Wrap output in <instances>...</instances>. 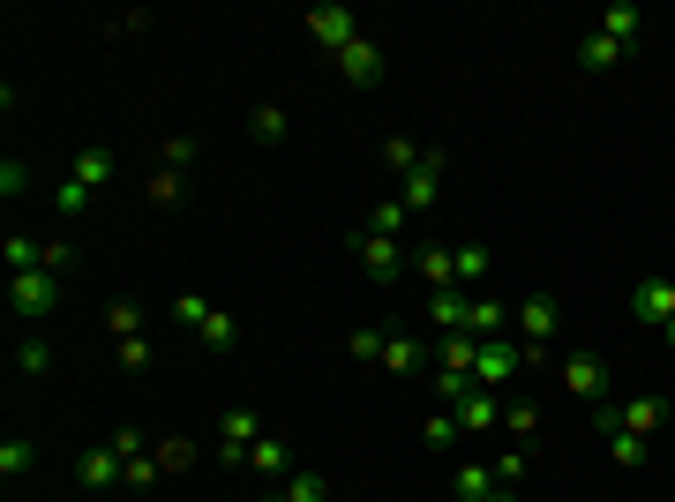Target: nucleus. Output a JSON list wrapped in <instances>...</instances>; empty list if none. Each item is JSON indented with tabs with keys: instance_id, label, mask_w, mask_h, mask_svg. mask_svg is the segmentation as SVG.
I'll use <instances>...</instances> for the list:
<instances>
[{
	"instance_id": "nucleus-1",
	"label": "nucleus",
	"mask_w": 675,
	"mask_h": 502,
	"mask_svg": "<svg viewBox=\"0 0 675 502\" xmlns=\"http://www.w3.org/2000/svg\"><path fill=\"white\" fill-rule=\"evenodd\" d=\"M173 315H180L188 331L203 337L211 353H233V345H241V323H233L225 308H211V300H203V293H180V300H173Z\"/></svg>"
},
{
	"instance_id": "nucleus-2",
	"label": "nucleus",
	"mask_w": 675,
	"mask_h": 502,
	"mask_svg": "<svg viewBox=\"0 0 675 502\" xmlns=\"http://www.w3.org/2000/svg\"><path fill=\"white\" fill-rule=\"evenodd\" d=\"M8 300H15L23 323H45V315L60 308V270H15V278H8Z\"/></svg>"
},
{
	"instance_id": "nucleus-3",
	"label": "nucleus",
	"mask_w": 675,
	"mask_h": 502,
	"mask_svg": "<svg viewBox=\"0 0 675 502\" xmlns=\"http://www.w3.org/2000/svg\"><path fill=\"white\" fill-rule=\"evenodd\" d=\"M308 38L323 45V53H345V45L361 38V15L345 0H323V8H308Z\"/></svg>"
},
{
	"instance_id": "nucleus-4",
	"label": "nucleus",
	"mask_w": 675,
	"mask_h": 502,
	"mask_svg": "<svg viewBox=\"0 0 675 502\" xmlns=\"http://www.w3.org/2000/svg\"><path fill=\"white\" fill-rule=\"evenodd\" d=\"M555 323H563V315H555V300H549V293H533L525 308H518V315H510V331L525 337V368L541 360V345L555 337Z\"/></svg>"
},
{
	"instance_id": "nucleus-5",
	"label": "nucleus",
	"mask_w": 675,
	"mask_h": 502,
	"mask_svg": "<svg viewBox=\"0 0 675 502\" xmlns=\"http://www.w3.org/2000/svg\"><path fill=\"white\" fill-rule=\"evenodd\" d=\"M518 376H525V345L488 337V345H480V360H473V382H480V390H496V382H518Z\"/></svg>"
},
{
	"instance_id": "nucleus-6",
	"label": "nucleus",
	"mask_w": 675,
	"mask_h": 502,
	"mask_svg": "<svg viewBox=\"0 0 675 502\" xmlns=\"http://www.w3.org/2000/svg\"><path fill=\"white\" fill-rule=\"evenodd\" d=\"M563 390L586 398V405H608V360H600V353H571V360H563Z\"/></svg>"
},
{
	"instance_id": "nucleus-7",
	"label": "nucleus",
	"mask_w": 675,
	"mask_h": 502,
	"mask_svg": "<svg viewBox=\"0 0 675 502\" xmlns=\"http://www.w3.org/2000/svg\"><path fill=\"white\" fill-rule=\"evenodd\" d=\"M255 443H263V435H255V413H248V405H225V413H218V458L241 465Z\"/></svg>"
},
{
	"instance_id": "nucleus-8",
	"label": "nucleus",
	"mask_w": 675,
	"mask_h": 502,
	"mask_svg": "<svg viewBox=\"0 0 675 502\" xmlns=\"http://www.w3.org/2000/svg\"><path fill=\"white\" fill-rule=\"evenodd\" d=\"M631 315H638V323H668V315H675V278L645 270V278L631 286Z\"/></svg>"
},
{
	"instance_id": "nucleus-9",
	"label": "nucleus",
	"mask_w": 675,
	"mask_h": 502,
	"mask_svg": "<svg viewBox=\"0 0 675 502\" xmlns=\"http://www.w3.org/2000/svg\"><path fill=\"white\" fill-rule=\"evenodd\" d=\"M331 60H338V76H345V83H383V45L368 38V31L345 45V53H331Z\"/></svg>"
},
{
	"instance_id": "nucleus-10",
	"label": "nucleus",
	"mask_w": 675,
	"mask_h": 502,
	"mask_svg": "<svg viewBox=\"0 0 675 502\" xmlns=\"http://www.w3.org/2000/svg\"><path fill=\"white\" fill-rule=\"evenodd\" d=\"M353 248H361V270H368L376 286H390V278L406 270V255H398V241H383V233H353Z\"/></svg>"
},
{
	"instance_id": "nucleus-11",
	"label": "nucleus",
	"mask_w": 675,
	"mask_h": 502,
	"mask_svg": "<svg viewBox=\"0 0 675 502\" xmlns=\"http://www.w3.org/2000/svg\"><path fill=\"white\" fill-rule=\"evenodd\" d=\"M435 180H443V150H435V143H428V158L413 172H406V188H398V203L406 210H428L435 203Z\"/></svg>"
},
{
	"instance_id": "nucleus-12",
	"label": "nucleus",
	"mask_w": 675,
	"mask_h": 502,
	"mask_svg": "<svg viewBox=\"0 0 675 502\" xmlns=\"http://www.w3.org/2000/svg\"><path fill=\"white\" fill-rule=\"evenodd\" d=\"M504 331H510V308H504V300H488V293H473V308H465V337L488 345V337H504Z\"/></svg>"
},
{
	"instance_id": "nucleus-13",
	"label": "nucleus",
	"mask_w": 675,
	"mask_h": 502,
	"mask_svg": "<svg viewBox=\"0 0 675 502\" xmlns=\"http://www.w3.org/2000/svg\"><path fill=\"white\" fill-rule=\"evenodd\" d=\"M661 420H668V405H661L653 390H645V398H623V405H616V427H631V435H645V443L661 435Z\"/></svg>"
},
{
	"instance_id": "nucleus-14",
	"label": "nucleus",
	"mask_w": 675,
	"mask_h": 502,
	"mask_svg": "<svg viewBox=\"0 0 675 502\" xmlns=\"http://www.w3.org/2000/svg\"><path fill=\"white\" fill-rule=\"evenodd\" d=\"M458 413V427L465 435H488V427H504V405H496V390H473L465 405H451Z\"/></svg>"
},
{
	"instance_id": "nucleus-15",
	"label": "nucleus",
	"mask_w": 675,
	"mask_h": 502,
	"mask_svg": "<svg viewBox=\"0 0 675 502\" xmlns=\"http://www.w3.org/2000/svg\"><path fill=\"white\" fill-rule=\"evenodd\" d=\"M113 172H121V158H113L106 143H90V150H76V172H68V180H84L90 196H98V188H106Z\"/></svg>"
},
{
	"instance_id": "nucleus-16",
	"label": "nucleus",
	"mask_w": 675,
	"mask_h": 502,
	"mask_svg": "<svg viewBox=\"0 0 675 502\" xmlns=\"http://www.w3.org/2000/svg\"><path fill=\"white\" fill-rule=\"evenodd\" d=\"M76 472H84V488H113V480H128V465H121V450H113V443L84 450V465H76Z\"/></svg>"
},
{
	"instance_id": "nucleus-17",
	"label": "nucleus",
	"mask_w": 675,
	"mask_h": 502,
	"mask_svg": "<svg viewBox=\"0 0 675 502\" xmlns=\"http://www.w3.org/2000/svg\"><path fill=\"white\" fill-rule=\"evenodd\" d=\"M413 270L428 278V293H451V286H458V255H451V248H421V255H413Z\"/></svg>"
},
{
	"instance_id": "nucleus-18",
	"label": "nucleus",
	"mask_w": 675,
	"mask_h": 502,
	"mask_svg": "<svg viewBox=\"0 0 675 502\" xmlns=\"http://www.w3.org/2000/svg\"><path fill=\"white\" fill-rule=\"evenodd\" d=\"M473 360H480V345H473L465 331H443V345H435V368H443V376H473Z\"/></svg>"
},
{
	"instance_id": "nucleus-19",
	"label": "nucleus",
	"mask_w": 675,
	"mask_h": 502,
	"mask_svg": "<svg viewBox=\"0 0 675 502\" xmlns=\"http://www.w3.org/2000/svg\"><path fill=\"white\" fill-rule=\"evenodd\" d=\"M421 443H428V450H443V458H451V450H458V443H465L458 413H451V405H435V413L421 420Z\"/></svg>"
},
{
	"instance_id": "nucleus-20",
	"label": "nucleus",
	"mask_w": 675,
	"mask_h": 502,
	"mask_svg": "<svg viewBox=\"0 0 675 502\" xmlns=\"http://www.w3.org/2000/svg\"><path fill=\"white\" fill-rule=\"evenodd\" d=\"M465 308H473V293H465V286H451V293H428V323H435V331H465Z\"/></svg>"
},
{
	"instance_id": "nucleus-21",
	"label": "nucleus",
	"mask_w": 675,
	"mask_h": 502,
	"mask_svg": "<svg viewBox=\"0 0 675 502\" xmlns=\"http://www.w3.org/2000/svg\"><path fill=\"white\" fill-rule=\"evenodd\" d=\"M451 255H458V286H465V293H480L488 270H496V255L480 248V241H465V248H451Z\"/></svg>"
},
{
	"instance_id": "nucleus-22",
	"label": "nucleus",
	"mask_w": 675,
	"mask_h": 502,
	"mask_svg": "<svg viewBox=\"0 0 675 502\" xmlns=\"http://www.w3.org/2000/svg\"><path fill=\"white\" fill-rule=\"evenodd\" d=\"M451 488H458V502H488V495H496V465H473V458H465L458 472H451Z\"/></svg>"
},
{
	"instance_id": "nucleus-23",
	"label": "nucleus",
	"mask_w": 675,
	"mask_h": 502,
	"mask_svg": "<svg viewBox=\"0 0 675 502\" xmlns=\"http://www.w3.org/2000/svg\"><path fill=\"white\" fill-rule=\"evenodd\" d=\"M421 360H428V345H421V337H406V331H398V337H383V368H390V376H413Z\"/></svg>"
},
{
	"instance_id": "nucleus-24",
	"label": "nucleus",
	"mask_w": 675,
	"mask_h": 502,
	"mask_svg": "<svg viewBox=\"0 0 675 502\" xmlns=\"http://www.w3.org/2000/svg\"><path fill=\"white\" fill-rule=\"evenodd\" d=\"M638 23H645V15H638L631 0H616V8L600 15V38H616V45H623V53H631V45H638Z\"/></svg>"
},
{
	"instance_id": "nucleus-25",
	"label": "nucleus",
	"mask_w": 675,
	"mask_h": 502,
	"mask_svg": "<svg viewBox=\"0 0 675 502\" xmlns=\"http://www.w3.org/2000/svg\"><path fill=\"white\" fill-rule=\"evenodd\" d=\"M623 60H631V53H623L616 38H600V31L578 45V68H593V76H608V68H623Z\"/></svg>"
},
{
	"instance_id": "nucleus-26",
	"label": "nucleus",
	"mask_w": 675,
	"mask_h": 502,
	"mask_svg": "<svg viewBox=\"0 0 675 502\" xmlns=\"http://www.w3.org/2000/svg\"><path fill=\"white\" fill-rule=\"evenodd\" d=\"M143 196H151L158 210H180V196H188V172H166V166H158L151 180H143Z\"/></svg>"
},
{
	"instance_id": "nucleus-27",
	"label": "nucleus",
	"mask_w": 675,
	"mask_h": 502,
	"mask_svg": "<svg viewBox=\"0 0 675 502\" xmlns=\"http://www.w3.org/2000/svg\"><path fill=\"white\" fill-rule=\"evenodd\" d=\"M31 465H38V443H23V435H8V443H0V480H23Z\"/></svg>"
},
{
	"instance_id": "nucleus-28",
	"label": "nucleus",
	"mask_w": 675,
	"mask_h": 502,
	"mask_svg": "<svg viewBox=\"0 0 675 502\" xmlns=\"http://www.w3.org/2000/svg\"><path fill=\"white\" fill-rule=\"evenodd\" d=\"M106 331H113V345H121V337H143V308H135V300H106Z\"/></svg>"
},
{
	"instance_id": "nucleus-29",
	"label": "nucleus",
	"mask_w": 675,
	"mask_h": 502,
	"mask_svg": "<svg viewBox=\"0 0 675 502\" xmlns=\"http://www.w3.org/2000/svg\"><path fill=\"white\" fill-rule=\"evenodd\" d=\"M151 458H158V472H188V465H196V443H188V435H158Z\"/></svg>"
},
{
	"instance_id": "nucleus-30",
	"label": "nucleus",
	"mask_w": 675,
	"mask_h": 502,
	"mask_svg": "<svg viewBox=\"0 0 675 502\" xmlns=\"http://www.w3.org/2000/svg\"><path fill=\"white\" fill-rule=\"evenodd\" d=\"M428 158V143H413V135H390V143H383V166L390 172H413Z\"/></svg>"
},
{
	"instance_id": "nucleus-31",
	"label": "nucleus",
	"mask_w": 675,
	"mask_h": 502,
	"mask_svg": "<svg viewBox=\"0 0 675 502\" xmlns=\"http://www.w3.org/2000/svg\"><path fill=\"white\" fill-rule=\"evenodd\" d=\"M248 458H255V472H270V480H294V450H286V443H255Z\"/></svg>"
},
{
	"instance_id": "nucleus-32",
	"label": "nucleus",
	"mask_w": 675,
	"mask_h": 502,
	"mask_svg": "<svg viewBox=\"0 0 675 502\" xmlns=\"http://www.w3.org/2000/svg\"><path fill=\"white\" fill-rule=\"evenodd\" d=\"M248 127H255V143H286V127H294V121H286V105H255Z\"/></svg>"
},
{
	"instance_id": "nucleus-33",
	"label": "nucleus",
	"mask_w": 675,
	"mask_h": 502,
	"mask_svg": "<svg viewBox=\"0 0 675 502\" xmlns=\"http://www.w3.org/2000/svg\"><path fill=\"white\" fill-rule=\"evenodd\" d=\"M533 427H541V413H533V398H510V405H504V435H510V443H525Z\"/></svg>"
},
{
	"instance_id": "nucleus-34",
	"label": "nucleus",
	"mask_w": 675,
	"mask_h": 502,
	"mask_svg": "<svg viewBox=\"0 0 675 502\" xmlns=\"http://www.w3.org/2000/svg\"><path fill=\"white\" fill-rule=\"evenodd\" d=\"M278 495H286V502H331V480H323V472H294Z\"/></svg>"
},
{
	"instance_id": "nucleus-35",
	"label": "nucleus",
	"mask_w": 675,
	"mask_h": 502,
	"mask_svg": "<svg viewBox=\"0 0 675 502\" xmlns=\"http://www.w3.org/2000/svg\"><path fill=\"white\" fill-rule=\"evenodd\" d=\"M406 217H413V210H406L398 196H390V203H376V217H368V233H383V241H398V233H406Z\"/></svg>"
},
{
	"instance_id": "nucleus-36",
	"label": "nucleus",
	"mask_w": 675,
	"mask_h": 502,
	"mask_svg": "<svg viewBox=\"0 0 675 502\" xmlns=\"http://www.w3.org/2000/svg\"><path fill=\"white\" fill-rule=\"evenodd\" d=\"M0 255H8L15 270H38V263H45V241H31V233H8V248H0Z\"/></svg>"
},
{
	"instance_id": "nucleus-37",
	"label": "nucleus",
	"mask_w": 675,
	"mask_h": 502,
	"mask_svg": "<svg viewBox=\"0 0 675 502\" xmlns=\"http://www.w3.org/2000/svg\"><path fill=\"white\" fill-rule=\"evenodd\" d=\"M608 450H616V465H623V472H638V465H645V435L616 427V435H608Z\"/></svg>"
},
{
	"instance_id": "nucleus-38",
	"label": "nucleus",
	"mask_w": 675,
	"mask_h": 502,
	"mask_svg": "<svg viewBox=\"0 0 675 502\" xmlns=\"http://www.w3.org/2000/svg\"><path fill=\"white\" fill-rule=\"evenodd\" d=\"M15 368H23V376H45V368H53V345H45V337H23V345H15Z\"/></svg>"
},
{
	"instance_id": "nucleus-39",
	"label": "nucleus",
	"mask_w": 675,
	"mask_h": 502,
	"mask_svg": "<svg viewBox=\"0 0 675 502\" xmlns=\"http://www.w3.org/2000/svg\"><path fill=\"white\" fill-rule=\"evenodd\" d=\"M158 166H166V172H188V166H196V143H188V135H166V143H158Z\"/></svg>"
},
{
	"instance_id": "nucleus-40",
	"label": "nucleus",
	"mask_w": 675,
	"mask_h": 502,
	"mask_svg": "<svg viewBox=\"0 0 675 502\" xmlns=\"http://www.w3.org/2000/svg\"><path fill=\"white\" fill-rule=\"evenodd\" d=\"M53 210H60V217H84V210H90V188H84V180H60V188H53Z\"/></svg>"
},
{
	"instance_id": "nucleus-41",
	"label": "nucleus",
	"mask_w": 675,
	"mask_h": 502,
	"mask_svg": "<svg viewBox=\"0 0 675 502\" xmlns=\"http://www.w3.org/2000/svg\"><path fill=\"white\" fill-rule=\"evenodd\" d=\"M113 353H121V368H128V376H143V368H151V337H121Z\"/></svg>"
},
{
	"instance_id": "nucleus-42",
	"label": "nucleus",
	"mask_w": 675,
	"mask_h": 502,
	"mask_svg": "<svg viewBox=\"0 0 675 502\" xmlns=\"http://www.w3.org/2000/svg\"><path fill=\"white\" fill-rule=\"evenodd\" d=\"M31 188V172H23V158H0V196H23Z\"/></svg>"
},
{
	"instance_id": "nucleus-43",
	"label": "nucleus",
	"mask_w": 675,
	"mask_h": 502,
	"mask_svg": "<svg viewBox=\"0 0 675 502\" xmlns=\"http://www.w3.org/2000/svg\"><path fill=\"white\" fill-rule=\"evenodd\" d=\"M151 480H166V472H158V458H151V450H143V458H128V488H151Z\"/></svg>"
},
{
	"instance_id": "nucleus-44",
	"label": "nucleus",
	"mask_w": 675,
	"mask_h": 502,
	"mask_svg": "<svg viewBox=\"0 0 675 502\" xmlns=\"http://www.w3.org/2000/svg\"><path fill=\"white\" fill-rule=\"evenodd\" d=\"M345 345H353V360H383V331H353Z\"/></svg>"
},
{
	"instance_id": "nucleus-45",
	"label": "nucleus",
	"mask_w": 675,
	"mask_h": 502,
	"mask_svg": "<svg viewBox=\"0 0 675 502\" xmlns=\"http://www.w3.org/2000/svg\"><path fill=\"white\" fill-rule=\"evenodd\" d=\"M518 472H525V450H504L496 458V488H518Z\"/></svg>"
},
{
	"instance_id": "nucleus-46",
	"label": "nucleus",
	"mask_w": 675,
	"mask_h": 502,
	"mask_svg": "<svg viewBox=\"0 0 675 502\" xmlns=\"http://www.w3.org/2000/svg\"><path fill=\"white\" fill-rule=\"evenodd\" d=\"M68 263H76V248H68V241H45V263H38V270H60V278H68Z\"/></svg>"
},
{
	"instance_id": "nucleus-47",
	"label": "nucleus",
	"mask_w": 675,
	"mask_h": 502,
	"mask_svg": "<svg viewBox=\"0 0 675 502\" xmlns=\"http://www.w3.org/2000/svg\"><path fill=\"white\" fill-rule=\"evenodd\" d=\"M661 337H668V353H675V315H668V323H661Z\"/></svg>"
},
{
	"instance_id": "nucleus-48",
	"label": "nucleus",
	"mask_w": 675,
	"mask_h": 502,
	"mask_svg": "<svg viewBox=\"0 0 675 502\" xmlns=\"http://www.w3.org/2000/svg\"><path fill=\"white\" fill-rule=\"evenodd\" d=\"M488 502H518V495H510V488H496V495H488Z\"/></svg>"
},
{
	"instance_id": "nucleus-49",
	"label": "nucleus",
	"mask_w": 675,
	"mask_h": 502,
	"mask_svg": "<svg viewBox=\"0 0 675 502\" xmlns=\"http://www.w3.org/2000/svg\"><path fill=\"white\" fill-rule=\"evenodd\" d=\"M263 502H286V495H263Z\"/></svg>"
}]
</instances>
